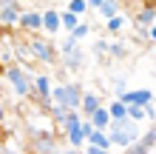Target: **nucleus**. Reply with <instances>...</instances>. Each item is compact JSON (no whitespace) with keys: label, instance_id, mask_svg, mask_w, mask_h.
<instances>
[{"label":"nucleus","instance_id":"nucleus-1","mask_svg":"<svg viewBox=\"0 0 156 154\" xmlns=\"http://www.w3.org/2000/svg\"><path fill=\"white\" fill-rule=\"evenodd\" d=\"M26 49H29L31 60L43 63V66H54V63L60 60V54H57V43H54L48 34H43V32L29 34V37H26Z\"/></svg>","mask_w":156,"mask_h":154},{"label":"nucleus","instance_id":"nucleus-2","mask_svg":"<svg viewBox=\"0 0 156 154\" xmlns=\"http://www.w3.org/2000/svg\"><path fill=\"white\" fill-rule=\"evenodd\" d=\"M80 97H82V86L68 80V83H57L51 86V94H48V103L54 106H66V108H80ZM45 103V106H48Z\"/></svg>","mask_w":156,"mask_h":154},{"label":"nucleus","instance_id":"nucleus-3","mask_svg":"<svg viewBox=\"0 0 156 154\" xmlns=\"http://www.w3.org/2000/svg\"><path fill=\"white\" fill-rule=\"evenodd\" d=\"M3 77L9 80V86L14 88L17 97H29L31 94V71L29 69L17 66V63H9L6 71H3Z\"/></svg>","mask_w":156,"mask_h":154},{"label":"nucleus","instance_id":"nucleus-4","mask_svg":"<svg viewBox=\"0 0 156 154\" xmlns=\"http://www.w3.org/2000/svg\"><path fill=\"white\" fill-rule=\"evenodd\" d=\"M20 12H23L20 0H0V29H3V34L17 29V17H20Z\"/></svg>","mask_w":156,"mask_h":154},{"label":"nucleus","instance_id":"nucleus-5","mask_svg":"<svg viewBox=\"0 0 156 154\" xmlns=\"http://www.w3.org/2000/svg\"><path fill=\"white\" fill-rule=\"evenodd\" d=\"M17 29L23 34H37L43 32V9H23L17 17Z\"/></svg>","mask_w":156,"mask_h":154},{"label":"nucleus","instance_id":"nucleus-6","mask_svg":"<svg viewBox=\"0 0 156 154\" xmlns=\"http://www.w3.org/2000/svg\"><path fill=\"white\" fill-rule=\"evenodd\" d=\"M31 151H34V154H60L57 140H54V131H51V129L34 131V134H31Z\"/></svg>","mask_w":156,"mask_h":154},{"label":"nucleus","instance_id":"nucleus-7","mask_svg":"<svg viewBox=\"0 0 156 154\" xmlns=\"http://www.w3.org/2000/svg\"><path fill=\"white\" fill-rule=\"evenodd\" d=\"M51 86H54V77L48 74H31V100H37V103H48V94H51Z\"/></svg>","mask_w":156,"mask_h":154},{"label":"nucleus","instance_id":"nucleus-8","mask_svg":"<svg viewBox=\"0 0 156 154\" xmlns=\"http://www.w3.org/2000/svg\"><path fill=\"white\" fill-rule=\"evenodd\" d=\"M116 100L125 106H148V103H153V88H128Z\"/></svg>","mask_w":156,"mask_h":154},{"label":"nucleus","instance_id":"nucleus-9","mask_svg":"<svg viewBox=\"0 0 156 154\" xmlns=\"http://www.w3.org/2000/svg\"><path fill=\"white\" fill-rule=\"evenodd\" d=\"M57 63H62V69H66V71H80L82 66H85V51L77 46V49H71L66 54H60Z\"/></svg>","mask_w":156,"mask_h":154},{"label":"nucleus","instance_id":"nucleus-10","mask_svg":"<svg viewBox=\"0 0 156 154\" xmlns=\"http://www.w3.org/2000/svg\"><path fill=\"white\" fill-rule=\"evenodd\" d=\"M62 29H60V12L54 6H48V9H43V34H60Z\"/></svg>","mask_w":156,"mask_h":154},{"label":"nucleus","instance_id":"nucleus-11","mask_svg":"<svg viewBox=\"0 0 156 154\" xmlns=\"http://www.w3.org/2000/svg\"><path fill=\"white\" fill-rule=\"evenodd\" d=\"M97 106H102V97H99L97 92H91V88H88V92L82 88V97H80V108H77V111H80L82 117H88Z\"/></svg>","mask_w":156,"mask_h":154},{"label":"nucleus","instance_id":"nucleus-12","mask_svg":"<svg viewBox=\"0 0 156 154\" xmlns=\"http://www.w3.org/2000/svg\"><path fill=\"white\" fill-rule=\"evenodd\" d=\"M153 20H156V9H153V0H148L133 14V23H136V29H148V26H153Z\"/></svg>","mask_w":156,"mask_h":154},{"label":"nucleus","instance_id":"nucleus-13","mask_svg":"<svg viewBox=\"0 0 156 154\" xmlns=\"http://www.w3.org/2000/svg\"><path fill=\"white\" fill-rule=\"evenodd\" d=\"M88 120L94 123V129H108V126H111V114H108L105 103H102V106H97L94 111L88 114Z\"/></svg>","mask_w":156,"mask_h":154},{"label":"nucleus","instance_id":"nucleus-14","mask_svg":"<svg viewBox=\"0 0 156 154\" xmlns=\"http://www.w3.org/2000/svg\"><path fill=\"white\" fill-rule=\"evenodd\" d=\"M94 12L102 17V20H108V17H114V14L122 12V3H119V0H102V3H99Z\"/></svg>","mask_w":156,"mask_h":154},{"label":"nucleus","instance_id":"nucleus-15","mask_svg":"<svg viewBox=\"0 0 156 154\" xmlns=\"http://www.w3.org/2000/svg\"><path fill=\"white\" fill-rule=\"evenodd\" d=\"M85 143H91V146H97V148H108V151H114L111 148V140H108V134H105V129H94L85 137Z\"/></svg>","mask_w":156,"mask_h":154},{"label":"nucleus","instance_id":"nucleus-16","mask_svg":"<svg viewBox=\"0 0 156 154\" xmlns=\"http://www.w3.org/2000/svg\"><path fill=\"white\" fill-rule=\"evenodd\" d=\"M125 26H128V17H125L122 12L105 20V29H108V34H122V32H125Z\"/></svg>","mask_w":156,"mask_h":154},{"label":"nucleus","instance_id":"nucleus-17","mask_svg":"<svg viewBox=\"0 0 156 154\" xmlns=\"http://www.w3.org/2000/svg\"><path fill=\"white\" fill-rule=\"evenodd\" d=\"M136 143H139L142 148H148V151L156 148V129H153V123H148V129L139 134V140H136Z\"/></svg>","mask_w":156,"mask_h":154},{"label":"nucleus","instance_id":"nucleus-18","mask_svg":"<svg viewBox=\"0 0 156 154\" xmlns=\"http://www.w3.org/2000/svg\"><path fill=\"white\" fill-rule=\"evenodd\" d=\"M105 108H108V114H111V120H122V117H128V106L119 103L116 97H114L111 103H105Z\"/></svg>","mask_w":156,"mask_h":154},{"label":"nucleus","instance_id":"nucleus-19","mask_svg":"<svg viewBox=\"0 0 156 154\" xmlns=\"http://www.w3.org/2000/svg\"><path fill=\"white\" fill-rule=\"evenodd\" d=\"M66 137H68V146H74V148H82V146H85V134L80 131V126L66 129Z\"/></svg>","mask_w":156,"mask_h":154},{"label":"nucleus","instance_id":"nucleus-20","mask_svg":"<svg viewBox=\"0 0 156 154\" xmlns=\"http://www.w3.org/2000/svg\"><path fill=\"white\" fill-rule=\"evenodd\" d=\"M77 23H80V17H77L74 12H68V9H66V12H60V29L66 32V34H68L71 29H74Z\"/></svg>","mask_w":156,"mask_h":154},{"label":"nucleus","instance_id":"nucleus-21","mask_svg":"<svg viewBox=\"0 0 156 154\" xmlns=\"http://www.w3.org/2000/svg\"><path fill=\"white\" fill-rule=\"evenodd\" d=\"M68 34H71V37H74L77 43H80V40H85L88 34H91V23H85V20H80V23L74 26V29L68 32Z\"/></svg>","mask_w":156,"mask_h":154},{"label":"nucleus","instance_id":"nucleus-22","mask_svg":"<svg viewBox=\"0 0 156 154\" xmlns=\"http://www.w3.org/2000/svg\"><path fill=\"white\" fill-rule=\"evenodd\" d=\"M108 54H111V57H125L128 54V43L125 40H114V43H108Z\"/></svg>","mask_w":156,"mask_h":154},{"label":"nucleus","instance_id":"nucleus-23","mask_svg":"<svg viewBox=\"0 0 156 154\" xmlns=\"http://www.w3.org/2000/svg\"><path fill=\"white\" fill-rule=\"evenodd\" d=\"M136 37H139L142 43H148V46H153V40H156V26H148V29H136Z\"/></svg>","mask_w":156,"mask_h":154},{"label":"nucleus","instance_id":"nucleus-24","mask_svg":"<svg viewBox=\"0 0 156 154\" xmlns=\"http://www.w3.org/2000/svg\"><path fill=\"white\" fill-rule=\"evenodd\" d=\"M68 12L82 17V14H88V6H85V0H68Z\"/></svg>","mask_w":156,"mask_h":154},{"label":"nucleus","instance_id":"nucleus-25","mask_svg":"<svg viewBox=\"0 0 156 154\" xmlns=\"http://www.w3.org/2000/svg\"><path fill=\"white\" fill-rule=\"evenodd\" d=\"M71 49H77V40L71 37V34H68V37H62V40L57 43V54H66V51H71Z\"/></svg>","mask_w":156,"mask_h":154},{"label":"nucleus","instance_id":"nucleus-26","mask_svg":"<svg viewBox=\"0 0 156 154\" xmlns=\"http://www.w3.org/2000/svg\"><path fill=\"white\" fill-rule=\"evenodd\" d=\"M128 117L136 123H142L145 120V106H128Z\"/></svg>","mask_w":156,"mask_h":154},{"label":"nucleus","instance_id":"nucleus-27","mask_svg":"<svg viewBox=\"0 0 156 154\" xmlns=\"http://www.w3.org/2000/svg\"><path fill=\"white\" fill-rule=\"evenodd\" d=\"M122 92H128V77H116V80H114V94L119 97Z\"/></svg>","mask_w":156,"mask_h":154},{"label":"nucleus","instance_id":"nucleus-28","mask_svg":"<svg viewBox=\"0 0 156 154\" xmlns=\"http://www.w3.org/2000/svg\"><path fill=\"white\" fill-rule=\"evenodd\" d=\"M80 151H82V154H114V151H108V148H97V146H91V143H85Z\"/></svg>","mask_w":156,"mask_h":154},{"label":"nucleus","instance_id":"nucleus-29","mask_svg":"<svg viewBox=\"0 0 156 154\" xmlns=\"http://www.w3.org/2000/svg\"><path fill=\"white\" fill-rule=\"evenodd\" d=\"M94 51H97V54H108V40H102V37H99V40L94 43Z\"/></svg>","mask_w":156,"mask_h":154},{"label":"nucleus","instance_id":"nucleus-30","mask_svg":"<svg viewBox=\"0 0 156 154\" xmlns=\"http://www.w3.org/2000/svg\"><path fill=\"white\" fill-rule=\"evenodd\" d=\"M145 117H148V123H153V117H156V108H153V103H148V106H145Z\"/></svg>","mask_w":156,"mask_h":154},{"label":"nucleus","instance_id":"nucleus-31","mask_svg":"<svg viewBox=\"0 0 156 154\" xmlns=\"http://www.w3.org/2000/svg\"><path fill=\"white\" fill-rule=\"evenodd\" d=\"M102 3V0H85V6H88V12H94V9Z\"/></svg>","mask_w":156,"mask_h":154},{"label":"nucleus","instance_id":"nucleus-32","mask_svg":"<svg viewBox=\"0 0 156 154\" xmlns=\"http://www.w3.org/2000/svg\"><path fill=\"white\" fill-rule=\"evenodd\" d=\"M60 154H82V151H80V148H74V146H68V148H62Z\"/></svg>","mask_w":156,"mask_h":154},{"label":"nucleus","instance_id":"nucleus-33","mask_svg":"<svg viewBox=\"0 0 156 154\" xmlns=\"http://www.w3.org/2000/svg\"><path fill=\"white\" fill-rule=\"evenodd\" d=\"M3 120H6V108H3V103H0V126H3Z\"/></svg>","mask_w":156,"mask_h":154},{"label":"nucleus","instance_id":"nucleus-34","mask_svg":"<svg viewBox=\"0 0 156 154\" xmlns=\"http://www.w3.org/2000/svg\"><path fill=\"white\" fill-rule=\"evenodd\" d=\"M0 46H3V37H0Z\"/></svg>","mask_w":156,"mask_h":154}]
</instances>
